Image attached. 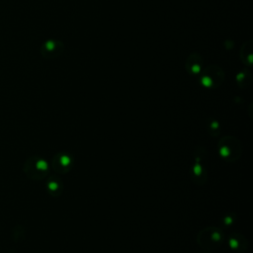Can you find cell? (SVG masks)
Returning <instances> with one entry per match:
<instances>
[{"label": "cell", "instance_id": "8", "mask_svg": "<svg viewBox=\"0 0 253 253\" xmlns=\"http://www.w3.org/2000/svg\"><path fill=\"white\" fill-rule=\"evenodd\" d=\"M69 163H70V159H69V157L67 156V155H63V154H61V155H59L58 156V158L57 159H55L54 160V162H53V164H54V166L56 165V168L57 169H59V170H61L62 168H66L67 167V165H69Z\"/></svg>", "mask_w": 253, "mask_h": 253}, {"label": "cell", "instance_id": "2", "mask_svg": "<svg viewBox=\"0 0 253 253\" xmlns=\"http://www.w3.org/2000/svg\"><path fill=\"white\" fill-rule=\"evenodd\" d=\"M223 241V233L222 230L216 227H208L205 228L204 231L200 232L199 235V243L204 248H216Z\"/></svg>", "mask_w": 253, "mask_h": 253}, {"label": "cell", "instance_id": "5", "mask_svg": "<svg viewBox=\"0 0 253 253\" xmlns=\"http://www.w3.org/2000/svg\"><path fill=\"white\" fill-rule=\"evenodd\" d=\"M64 45L63 43L58 40H50L44 42L42 52L44 56L48 58H54L58 55H60L63 52Z\"/></svg>", "mask_w": 253, "mask_h": 253}, {"label": "cell", "instance_id": "3", "mask_svg": "<svg viewBox=\"0 0 253 253\" xmlns=\"http://www.w3.org/2000/svg\"><path fill=\"white\" fill-rule=\"evenodd\" d=\"M200 79L204 86L209 88H215L222 83L224 79V73L218 66L210 65L205 68L204 73Z\"/></svg>", "mask_w": 253, "mask_h": 253}, {"label": "cell", "instance_id": "10", "mask_svg": "<svg viewBox=\"0 0 253 253\" xmlns=\"http://www.w3.org/2000/svg\"><path fill=\"white\" fill-rule=\"evenodd\" d=\"M47 188L49 189L50 192H54L56 189H58V184L56 181H54L53 179L50 180L48 183H47Z\"/></svg>", "mask_w": 253, "mask_h": 253}, {"label": "cell", "instance_id": "9", "mask_svg": "<svg viewBox=\"0 0 253 253\" xmlns=\"http://www.w3.org/2000/svg\"><path fill=\"white\" fill-rule=\"evenodd\" d=\"M244 79H245V81H246V79L251 80V74H250V72L248 70H242L241 72H239L236 75V81H237V83L239 85H241V82L244 81Z\"/></svg>", "mask_w": 253, "mask_h": 253}, {"label": "cell", "instance_id": "6", "mask_svg": "<svg viewBox=\"0 0 253 253\" xmlns=\"http://www.w3.org/2000/svg\"><path fill=\"white\" fill-rule=\"evenodd\" d=\"M203 60L199 54H191L186 60V68L191 74H199L202 71Z\"/></svg>", "mask_w": 253, "mask_h": 253}, {"label": "cell", "instance_id": "4", "mask_svg": "<svg viewBox=\"0 0 253 253\" xmlns=\"http://www.w3.org/2000/svg\"><path fill=\"white\" fill-rule=\"evenodd\" d=\"M229 146L226 144L224 139L220 140L219 142V153L220 156L226 158L229 161H234L240 156L241 153V145L238 141V139H235L233 137H229Z\"/></svg>", "mask_w": 253, "mask_h": 253}, {"label": "cell", "instance_id": "7", "mask_svg": "<svg viewBox=\"0 0 253 253\" xmlns=\"http://www.w3.org/2000/svg\"><path fill=\"white\" fill-rule=\"evenodd\" d=\"M252 41H247L243 43L240 49V59L241 61L248 66L252 65Z\"/></svg>", "mask_w": 253, "mask_h": 253}, {"label": "cell", "instance_id": "1", "mask_svg": "<svg viewBox=\"0 0 253 253\" xmlns=\"http://www.w3.org/2000/svg\"><path fill=\"white\" fill-rule=\"evenodd\" d=\"M24 172L31 179L44 178L48 172L47 162L40 157L32 156L26 161L24 166Z\"/></svg>", "mask_w": 253, "mask_h": 253}]
</instances>
